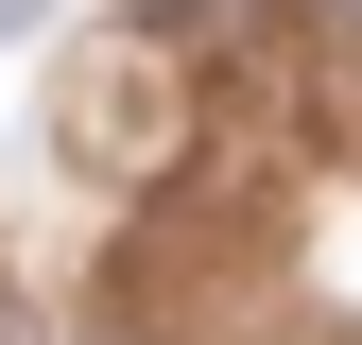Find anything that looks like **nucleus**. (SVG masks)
I'll return each instance as SVG.
<instances>
[{
  "mask_svg": "<svg viewBox=\"0 0 362 345\" xmlns=\"http://www.w3.org/2000/svg\"><path fill=\"white\" fill-rule=\"evenodd\" d=\"M0 345H35V328H18V311H0Z\"/></svg>",
  "mask_w": 362,
  "mask_h": 345,
  "instance_id": "f257e3e1",
  "label": "nucleus"
}]
</instances>
